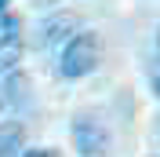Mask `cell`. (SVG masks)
Wrapping results in <instances>:
<instances>
[{
    "mask_svg": "<svg viewBox=\"0 0 160 157\" xmlns=\"http://www.w3.org/2000/svg\"><path fill=\"white\" fill-rule=\"evenodd\" d=\"M153 95L160 99V69H157V73H153Z\"/></svg>",
    "mask_w": 160,
    "mask_h": 157,
    "instance_id": "obj_9",
    "label": "cell"
},
{
    "mask_svg": "<svg viewBox=\"0 0 160 157\" xmlns=\"http://www.w3.org/2000/svg\"><path fill=\"white\" fill-rule=\"evenodd\" d=\"M8 4H11V0H0V15H4V11H8Z\"/></svg>",
    "mask_w": 160,
    "mask_h": 157,
    "instance_id": "obj_10",
    "label": "cell"
},
{
    "mask_svg": "<svg viewBox=\"0 0 160 157\" xmlns=\"http://www.w3.org/2000/svg\"><path fill=\"white\" fill-rule=\"evenodd\" d=\"M22 91H29V77H22V73H8V84H4V102H18Z\"/></svg>",
    "mask_w": 160,
    "mask_h": 157,
    "instance_id": "obj_6",
    "label": "cell"
},
{
    "mask_svg": "<svg viewBox=\"0 0 160 157\" xmlns=\"http://www.w3.org/2000/svg\"><path fill=\"white\" fill-rule=\"evenodd\" d=\"M98 62H102V37L95 30H80L77 37H69L66 48H62L58 73L66 80H80V77H88V73H95Z\"/></svg>",
    "mask_w": 160,
    "mask_h": 157,
    "instance_id": "obj_1",
    "label": "cell"
},
{
    "mask_svg": "<svg viewBox=\"0 0 160 157\" xmlns=\"http://www.w3.org/2000/svg\"><path fill=\"white\" fill-rule=\"evenodd\" d=\"M80 33V15L77 11H55L40 22V44H58Z\"/></svg>",
    "mask_w": 160,
    "mask_h": 157,
    "instance_id": "obj_3",
    "label": "cell"
},
{
    "mask_svg": "<svg viewBox=\"0 0 160 157\" xmlns=\"http://www.w3.org/2000/svg\"><path fill=\"white\" fill-rule=\"evenodd\" d=\"M73 146H77L80 157H109V128L102 124L95 113H80L73 117Z\"/></svg>",
    "mask_w": 160,
    "mask_h": 157,
    "instance_id": "obj_2",
    "label": "cell"
},
{
    "mask_svg": "<svg viewBox=\"0 0 160 157\" xmlns=\"http://www.w3.org/2000/svg\"><path fill=\"white\" fill-rule=\"evenodd\" d=\"M4 106H8V102H4V95H0V110H4Z\"/></svg>",
    "mask_w": 160,
    "mask_h": 157,
    "instance_id": "obj_12",
    "label": "cell"
},
{
    "mask_svg": "<svg viewBox=\"0 0 160 157\" xmlns=\"http://www.w3.org/2000/svg\"><path fill=\"white\" fill-rule=\"evenodd\" d=\"M22 51H26V40L18 37H0V77L15 73V66L22 62Z\"/></svg>",
    "mask_w": 160,
    "mask_h": 157,
    "instance_id": "obj_5",
    "label": "cell"
},
{
    "mask_svg": "<svg viewBox=\"0 0 160 157\" xmlns=\"http://www.w3.org/2000/svg\"><path fill=\"white\" fill-rule=\"evenodd\" d=\"M157 51H160V30H157Z\"/></svg>",
    "mask_w": 160,
    "mask_h": 157,
    "instance_id": "obj_11",
    "label": "cell"
},
{
    "mask_svg": "<svg viewBox=\"0 0 160 157\" xmlns=\"http://www.w3.org/2000/svg\"><path fill=\"white\" fill-rule=\"evenodd\" d=\"M22 157H58V150H51V146H33V150H26Z\"/></svg>",
    "mask_w": 160,
    "mask_h": 157,
    "instance_id": "obj_8",
    "label": "cell"
},
{
    "mask_svg": "<svg viewBox=\"0 0 160 157\" xmlns=\"http://www.w3.org/2000/svg\"><path fill=\"white\" fill-rule=\"evenodd\" d=\"M157 135H160V117H157Z\"/></svg>",
    "mask_w": 160,
    "mask_h": 157,
    "instance_id": "obj_13",
    "label": "cell"
},
{
    "mask_svg": "<svg viewBox=\"0 0 160 157\" xmlns=\"http://www.w3.org/2000/svg\"><path fill=\"white\" fill-rule=\"evenodd\" d=\"M26 154V128L18 121H4L0 124V157H18Z\"/></svg>",
    "mask_w": 160,
    "mask_h": 157,
    "instance_id": "obj_4",
    "label": "cell"
},
{
    "mask_svg": "<svg viewBox=\"0 0 160 157\" xmlns=\"http://www.w3.org/2000/svg\"><path fill=\"white\" fill-rule=\"evenodd\" d=\"M18 33H22V19L4 11V15H0V37H18Z\"/></svg>",
    "mask_w": 160,
    "mask_h": 157,
    "instance_id": "obj_7",
    "label": "cell"
}]
</instances>
